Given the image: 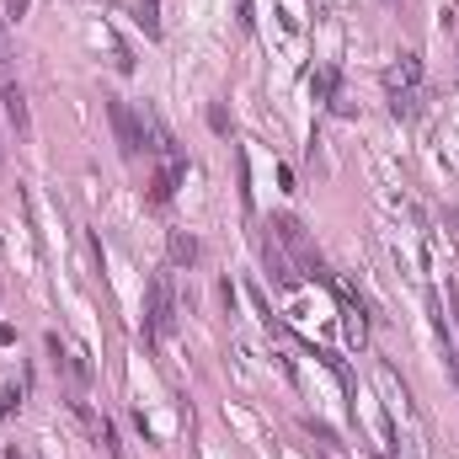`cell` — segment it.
Masks as SVG:
<instances>
[{"label":"cell","mask_w":459,"mask_h":459,"mask_svg":"<svg viewBox=\"0 0 459 459\" xmlns=\"http://www.w3.org/2000/svg\"><path fill=\"white\" fill-rule=\"evenodd\" d=\"M444 364H449V374H455V385H459V348H449V342H444Z\"/></svg>","instance_id":"52a82bcc"},{"label":"cell","mask_w":459,"mask_h":459,"mask_svg":"<svg viewBox=\"0 0 459 459\" xmlns=\"http://www.w3.org/2000/svg\"><path fill=\"white\" fill-rule=\"evenodd\" d=\"M144 326H150V337H171V326H176V294H171L166 273H155L144 289Z\"/></svg>","instance_id":"7a4b0ae2"},{"label":"cell","mask_w":459,"mask_h":459,"mask_svg":"<svg viewBox=\"0 0 459 459\" xmlns=\"http://www.w3.org/2000/svg\"><path fill=\"white\" fill-rule=\"evenodd\" d=\"M166 251H171V262H176V267H193V262H198V241H193V235H182V230H171V246H166Z\"/></svg>","instance_id":"5b68a950"},{"label":"cell","mask_w":459,"mask_h":459,"mask_svg":"<svg viewBox=\"0 0 459 459\" xmlns=\"http://www.w3.org/2000/svg\"><path fill=\"white\" fill-rule=\"evenodd\" d=\"M182 171H187V166H182V155L160 166V176H155V203H166V198L176 193V182H182Z\"/></svg>","instance_id":"3957f363"},{"label":"cell","mask_w":459,"mask_h":459,"mask_svg":"<svg viewBox=\"0 0 459 459\" xmlns=\"http://www.w3.org/2000/svg\"><path fill=\"white\" fill-rule=\"evenodd\" d=\"M5 11H11V16H21V11H27V0H5Z\"/></svg>","instance_id":"ba28073f"},{"label":"cell","mask_w":459,"mask_h":459,"mask_svg":"<svg viewBox=\"0 0 459 459\" xmlns=\"http://www.w3.org/2000/svg\"><path fill=\"white\" fill-rule=\"evenodd\" d=\"M128 11H134V21L144 27V37H160V5H155V0H128Z\"/></svg>","instance_id":"277c9868"},{"label":"cell","mask_w":459,"mask_h":459,"mask_svg":"<svg viewBox=\"0 0 459 459\" xmlns=\"http://www.w3.org/2000/svg\"><path fill=\"white\" fill-rule=\"evenodd\" d=\"M0 160H5V155H0Z\"/></svg>","instance_id":"9c48e42d"},{"label":"cell","mask_w":459,"mask_h":459,"mask_svg":"<svg viewBox=\"0 0 459 459\" xmlns=\"http://www.w3.org/2000/svg\"><path fill=\"white\" fill-rule=\"evenodd\" d=\"M16 80H11V64H5V43H0V96H11Z\"/></svg>","instance_id":"8992f818"},{"label":"cell","mask_w":459,"mask_h":459,"mask_svg":"<svg viewBox=\"0 0 459 459\" xmlns=\"http://www.w3.org/2000/svg\"><path fill=\"white\" fill-rule=\"evenodd\" d=\"M385 80H390V112L412 118L417 102H422V64H417V53H401V64H390Z\"/></svg>","instance_id":"6da1fadb"}]
</instances>
